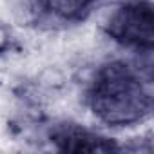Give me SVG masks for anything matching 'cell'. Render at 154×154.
Listing matches in <instances>:
<instances>
[{
	"label": "cell",
	"mask_w": 154,
	"mask_h": 154,
	"mask_svg": "<svg viewBox=\"0 0 154 154\" xmlns=\"http://www.w3.org/2000/svg\"><path fill=\"white\" fill-rule=\"evenodd\" d=\"M89 103L103 123L125 127L149 114L150 93L134 67L125 62H109L94 74Z\"/></svg>",
	"instance_id": "1"
},
{
	"label": "cell",
	"mask_w": 154,
	"mask_h": 154,
	"mask_svg": "<svg viewBox=\"0 0 154 154\" xmlns=\"http://www.w3.org/2000/svg\"><path fill=\"white\" fill-rule=\"evenodd\" d=\"M107 35L129 47L150 49L154 40V15L152 6L145 0H132L120 6L107 20Z\"/></svg>",
	"instance_id": "2"
},
{
	"label": "cell",
	"mask_w": 154,
	"mask_h": 154,
	"mask_svg": "<svg viewBox=\"0 0 154 154\" xmlns=\"http://www.w3.org/2000/svg\"><path fill=\"white\" fill-rule=\"evenodd\" d=\"M53 141L60 150L67 152H109L114 149L112 141L107 138L96 136L85 129L63 125L53 132Z\"/></svg>",
	"instance_id": "3"
},
{
	"label": "cell",
	"mask_w": 154,
	"mask_h": 154,
	"mask_svg": "<svg viewBox=\"0 0 154 154\" xmlns=\"http://www.w3.org/2000/svg\"><path fill=\"white\" fill-rule=\"evenodd\" d=\"M96 0H40V9L62 22H78L94 8Z\"/></svg>",
	"instance_id": "4"
}]
</instances>
